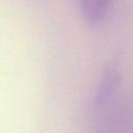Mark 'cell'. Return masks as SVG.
<instances>
[{
    "mask_svg": "<svg viewBox=\"0 0 133 133\" xmlns=\"http://www.w3.org/2000/svg\"><path fill=\"white\" fill-rule=\"evenodd\" d=\"M121 83V74L116 66L109 65L105 69L95 96V106L101 108L111 99Z\"/></svg>",
    "mask_w": 133,
    "mask_h": 133,
    "instance_id": "1",
    "label": "cell"
},
{
    "mask_svg": "<svg viewBox=\"0 0 133 133\" xmlns=\"http://www.w3.org/2000/svg\"><path fill=\"white\" fill-rule=\"evenodd\" d=\"M111 0H80L83 17L89 23H99L107 15Z\"/></svg>",
    "mask_w": 133,
    "mask_h": 133,
    "instance_id": "2",
    "label": "cell"
}]
</instances>
